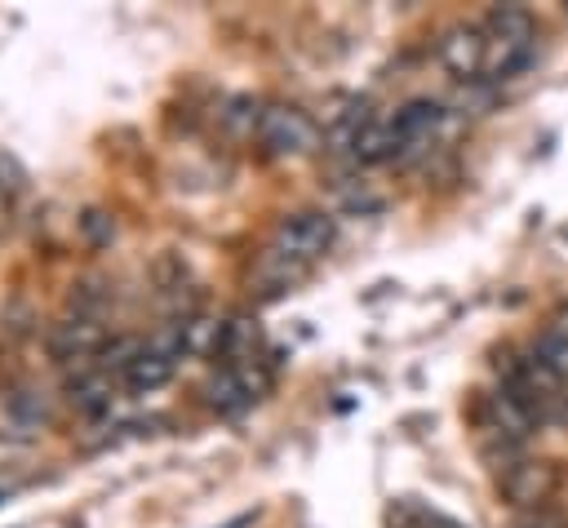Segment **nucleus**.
<instances>
[{
    "label": "nucleus",
    "mask_w": 568,
    "mask_h": 528,
    "mask_svg": "<svg viewBox=\"0 0 568 528\" xmlns=\"http://www.w3.org/2000/svg\"><path fill=\"white\" fill-rule=\"evenodd\" d=\"M532 355H537L559 382H568V328H564V324H550V328L532 342Z\"/></svg>",
    "instance_id": "nucleus-12"
},
{
    "label": "nucleus",
    "mask_w": 568,
    "mask_h": 528,
    "mask_svg": "<svg viewBox=\"0 0 568 528\" xmlns=\"http://www.w3.org/2000/svg\"><path fill=\"white\" fill-rule=\"evenodd\" d=\"M404 528H466L444 510H426V506H404Z\"/></svg>",
    "instance_id": "nucleus-13"
},
{
    "label": "nucleus",
    "mask_w": 568,
    "mask_h": 528,
    "mask_svg": "<svg viewBox=\"0 0 568 528\" xmlns=\"http://www.w3.org/2000/svg\"><path fill=\"white\" fill-rule=\"evenodd\" d=\"M271 386V373L262 359H248V364H222L209 382H204V404L217 408V413H244L253 408Z\"/></svg>",
    "instance_id": "nucleus-5"
},
{
    "label": "nucleus",
    "mask_w": 568,
    "mask_h": 528,
    "mask_svg": "<svg viewBox=\"0 0 568 528\" xmlns=\"http://www.w3.org/2000/svg\"><path fill=\"white\" fill-rule=\"evenodd\" d=\"M564 475H559V461H546V457H524V453H506L497 461V493L506 506H515V515H528V510H546L559 493Z\"/></svg>",
    "instance_id": "nucleus-3"
},
{
    "label": "nucleus",
    "mask_w": 568,
    "mask_h": 528,
    "mask_svg": "<svg viewBox=\"0 0 568 528\" xmlns=\"http://www.w3.org/2000/svg\"><path fill=\"white\" fill-rule=\"evenodd\" d=\"M71 404L75 408H84L89 417H98V413H106L111 408V390H115V377L106 373V368H98V364H84L75 377H71Z\"/></svg>",
    "instance_id": "nucleus-10"
},
{
    "label": "nucleus",
    "mask_w": 568,
    "mask_h": 528,
    "mask_svg": "<svg viewBox=\"0 0 568 528\" xmlns=\"http://www.w3.org/2000/svg\"><path fill=\"white\" fill-rule=\"evenodd\" d=\"M262 328L257 319H226L222 324V342H217V359L222 364H248V359H262Z\"/></svg>",
    "instance_id": "nucleus-11"
},
{
    "label": "nucleus",
    "mask_w": 568,
    "mask_h": 528,
    "mask_svg": "<svg viewBox=\"0 0 568 528\" xmlns=\"http://www.w3.org/2000/svg\"><path fill=\"white\" fill-rule=\"evenodd\" d=\"M102 324H98V315H71V319H62V324H53V333H49V355L58 359V364H71V359H93L98 351H102Z\"/></svg>",
    "instance_id": "nucleus-8"
},
{
    "label": "nucleus",
    "mask_w": 568,
    "mask_h": 528,
    "mask_svg": "<svg viewBox=\"0 0 568 528\" xmlns=\"http://www.w3.org/2000/svg\"><path fill=\"white\" fill-rule=\"evenodd\" d=\"M435 58H439V67L453 80H484V62H488L484 22H457V27H448L439 35V44H435Z\"/></svg>",
    "instance_id": "nucleus-6"
},
{
    "label": "nucleus",
    "mask_w": 568,
    "mask_h": 528,
    "mask_svg": "<svg viewBox=\"0 0 568 528\" xmlns=\"http://www.w3.org/2000/svg\"><path fill=\"white\" fill-rule=\"evenodd\" d=\"M257 142L266 155H306L320 146V129L315 120L302 111V106H284V102H271L262 106V120H257Z\"/></svg>",
    "instance_id": "nucleus-4"
},
{
    "label": "nucleus",
    "mask_w": 568,
    "mask_h": 528,
    "mask_svg": "<svg viewBox=\"0 0 568 528\" xmlns=\"http://www.w3.org/2000/svg\"><path fill=\"white\" fill-rule=\"evenodd\" d=\"M444 124V106L430 98H413L404 106H395V115H386L390 142H395V160H408L417 151H426V142L435 138V129Z\"/></svg>",
    "instance_id": "nucleus-7"
},
{
    "label": "nucleus",
    "mask_w": 568,
    "mask_h": 528,
    "mask_svg": "<svg viewBox=\"0 0 568 528\" xmlns=\"http://www.w3.org/2000/svg\"><path fill=\"white\" fill-rule=\"evenodd\" d=\"M248 524H253V515H235V519H226L222 528H248Z\"/></svg>",
    "instance_id": "nucleus-16"
},
{
    "label": "nucleus",
    "mask_w": 568,
    "mask_h": 528,
    "mask_svg": "<svg viewBox=\"0 0 568 528\" xmlns=\"http://www.w3.org/2000/svg\"><path fill=\"white\" fill-rule=\"evenodd\" d=\"M27 186V173H22V164L9 155V151H0V195L9 200V195H18Z\"/></svg>",
    "instance_id": "nucleus-14"
},
{
    "label": "nucleus",
    "mask_w": 568,
    "mask_h": 528,
    "mask_svg": "<svg viewBox=\"0 0 568 528\" xmlns=\"http://www.w3.org/2000/svg\"><path fill=\"white\" fill-rule=\"evenodd\" d=\"M510 528H568V519L555 510V506H546V510H528V515H515V524Z\"/></svg>",
    "instance_id": "nucleus-15"
},
{
    "label": "nucleus",
    "mask_w": 568,
    "mask_h": 528,
    "mask_svg": "<svg viewBox=\"0 0 568 528\" xmlns=\"http://www.w3.org/2000/svg\"><path fill=\"white\" fill-rule=\"evenodd\" d=\"M333 231L337 226H333L328 213H293V217H284L275 226V235L266 240V248L257 253V262H253V284L266 297L302 284L315 271V262L328 253Z\"/></svg>",
    "instance_id": "nucleus-1"
},
{
    "label": "nucleus",
    "mask_w": 568,
    "mask_h": 528,
    "mask_svg": "<svg viewBox=\"0 0 568 528\" xmlns=\"http://www.w3.org/2000/svg\"><path fill=\"white\" fill-rule=\"evenodd\" d=\"M484 35H488V62H484L488 84L515 80L519 71L532 67V58H537V18L524 4L488 9L484 13Z\"/></svg>",
    "instance_id": "nucleus-2"
},
{
    "label": "nucleus",
    "mask_w": 568,
    "mask_h": 528,
    "mask_svg": "<svg viewBox=\"0 0 568 528\" xmlns=\"http://www.w3.org/2000/svg\"><path fill=\"white\" fill-rule=\"evenodd\" d=\"M399 528H404V524H399Z\"/></svg>",
    "instance_id": "nucleus-17"
},
{
    "label": "nucleus",
    "mask_w": 568,
    "mask_h": 528,
    "mask_svg": "<svg viewBox=\"0 0 568 528\" xmlns=\"http://www.w3.org/2000/svg\"><path fill=\"white\" fill-rule=\"evenodd\" d=\"M173 368H178V355H169V351H160V346L142 342L138 359L124 368V386H129V390H138V395H146V390L164 386V382L173 377Z\"/></svg>",
    "instance_id": "nucleus-9"
}]
</instances>
